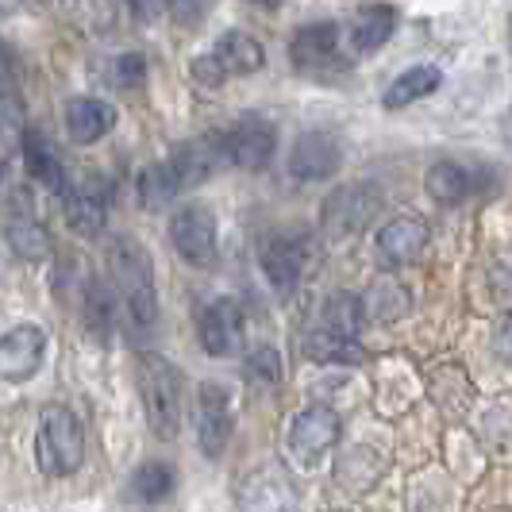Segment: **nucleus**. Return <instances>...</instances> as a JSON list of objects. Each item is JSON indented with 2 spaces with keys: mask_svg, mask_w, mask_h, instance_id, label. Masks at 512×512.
Listing matches in <instances>:
<instances>
[{
  "mask_svg": "<svg viewBox=\"0 0 512 512\" xmlns=\"http://www.w3.org/2000/svg\"><path fill=\"white\" fill-rule=\"evenodd\" d=\"M8 243H12V251L20 258H27V262H35V258H43L51 251L47 228H43L31 212H24V208H16V216L8 220Z\"/></svg>",
  "mask_w": 512,
  "mask_h": 512,
  "instance_id": "bb28decb",
  "label": "nucleus"
},
{
  "mask_svg": "<svg viewBox=\"0 0 512 512\" xmlns=\"http://www.w3.org/2000/svg\"><path fill=\"white\" fill-rule=\"evenodd\" d=\"M393 31H397V12L389 4H374V8L359 12V20L351 27V43L359 54H374L393 39Z\"/></svg>",
  "mask_w": 512,
  "mask_h": 512,
  "instance_id": "5701e85b",
  "label": "nucleus"
},
{
  "mask_svg": "<svg viewBox=\"0 0 512 512\" xmlns=\"http://www.w3.org/2000/svg\"><path fill=\"white\" fill-rule=\"evenodd\" d=\"M85 328L97 335V339H112L120 332V301H116V289L101 278L85 285Z\"/></svg>",
  "mask_w": 512,
  "mask_h": 512,
  "instance_id": "412c9836",
  "label": "nucleus"
},
{
  "mask_svg": "<svg viewBox=\"0 0 512 512\" xmlns=\"http://www.w3.org/2000/svg\"><path fill=\"white\" fill-rule=\"evenodd\" d=\"M335 439H339V416H335V409H328V405H308L305 412L293 416L289 451L305 462V466L324 459L335 447Z\"/></svg>",
  "mask_w": 512,
  "mask_h": 512,
  "instance_id": "ddd939ff",
  "label": "nucleus"
},
{
  "mask_svg": "<svg viewBox=\"0 0 512 512\" xmlns=\"http://www.w3.org/2000/svg\"><path fill=\"white\" fill-rule=\"evenodd\" d=\"M258 262H262L266 282L278 293H293L312 266V239L305 231H274L270 239H262Z\"/></svg>",
  "mask_w": 512,
  "mask_h": 512,
  "instance_id": "39448f33",
  "label": "nucleus"
},
{
  "mask_svg": "<svg viewBox=\"0 0 512 512\" xmlns=\"http://www.w3.org/2000/svg\"><path fill=\"white\" fill-rule=\"evenodd\" d=\"M139 393L143 409L151 420L154 436L174 439L181 428V374L178 366L162 355H143L139 359Z\"/></svg>",
  "mask_w": 512,
  "mask_h": 512,
  "instance_id": "7ed1b4c3",
  "label": "nucleus"
},
{
  "mask_svg": "<svg viewBox=\"0 0 512 512\" xmlns=\"http://www.w3.org/2000/svg\"><path fill=\"white\" fill-rule=\"evenodd\" d=\"M35 459L47 478H66L85 462V428L66 405H47L35 432Z\"/></svg>",
  "mask_w": 512,
  "mask_h": 512,
  "instance_id": "f03ea898",
  "label": "nucleus"
},
{
  "mask_svg": "<svg viewBox=\"0 0 512 512\" xmlns=\"http://www.w3.org/2000/svg\"><path fill=\"white\" fill-rule=\"evenodd\" d=\"M231 428H235V405H231V393L224 385L205 382L201 393H197V443L208 459L224 455L231 439Z\"/></svg>",
  "mask_w": 512,
  "mask_h": 512,
  "instance_id": "9b49d317",
  "label": "nucleus"
},
{
  "mask_svg": "<svg viewBox=\"0 0 512 512\" xmlns=\"http://www.w3.org/2000/svg\"><path fill=\"white\" fill-rule=\"evenodd\" d=\"M108 270H112V289L120 301V328L131 343H147L158 328V293H154L151 255L131 239H116L108 247Z\"/></svg>",
  "mask_w": 512,
  "mask_h": 512,
  "instance_id": "f257e3e1",
  "label": "nucleus"
},
{
  "mask_svg": "<svg viewBox=\"0 0 512 512\" xmlns=\"http://www.w3.org/2000/svg\"><path fill=\"white\" fill-rule=\"evenodd\" d=\"M424 185H428V193L436 197L439 205H455V201H462L474 189V174L466 166H459V162H436L428 170Z\"/></svg>",
  "mask_w": 512,
  "mask_h": 512,
  "instance_id": "cd10ccee",
  "label": "nucleus"
},
{
  "mask_svg": "<svg viewBox=\"0 0 512 512\" xmlns=\"http://www.w3.org/2000/svg\"><path fill=\"white\" fill-rule=\"evenodd\" d=\"M12 81H16V62H12V54L0 47V93H8Z\"/></svg>",
  "mask_w": 512,
  "mask_h": 512,
  "instance_id": "72a5a7b5",
  "label": "nucleus"
},
{
  "mask_svg": "<svg viewBox=\"0 0 512 512\" xmlns=\"http://www.w3.org/2000/svg\"><path fill=\"white\" fill-rule=\"evenodd\" d=\"M262 62H266V51H262V43H258L255 35H247V31H228L212 51L193 58V77H197L205 89H220L228 77L262 70Z\"/></svg>",
  "mask_w": 512,
  "mask_h": 512,
  "instance_id": "20e7f679",
  "label": "nucleus"
},
{
  "mask_svg": "<svg viewBox=\"0 0 512 512\" xmlns=\"http://www.w3.org/2000/svg\"><path fill=\"white\" fill-rule=\"evenodd\" d=\"M131 16L135 20H158V16H166V4H131Z\"/></svg>",
  "mask_w": 512,
  "mask_h": 512,
  "instance_id": "f704fd0d",
  "label": "nucleus"
},
{
  "mask_svg": "<svg viewBox=\"0 0 512 512\" xmlns=\"http://www.w3.org/2000/svg\"><path fill=\"white\" fill-rule=\"evenodd\" d=\"M178 489V474L170 462H143L128 478V497L139 505H158Z\"/></svg>",
  "mask_w": 512,
  "mask_h": 512,
  "instance_id": "4be33fe9",
  "label": "nucleus"
},
{
  "mask_svg": "<svg viewBox=\"0 0 512 512\" xmlns=\"http://www.w3.org/2000/svg\"><path fill=\"white\" fill-rule=\"evenodd\" d=\"M243 332H247V316L243 305L231 301V297H216L197 312V335H201V347L216 359H231L243 351Z\"/></svg>",
  "mask_w": 512,
  "mask_h": 512,
  "instance_id": "6e6552de",
  "label": "nucleus"
},
{
  "mask_svg": "<svg viewBox=\"0 0 512 512\" xmlns=\"http://www.w3.org/2000/svg\"><path fill=\"white\" fill-rule=\"evenodd\" d=\"M166 12H174L181 24H201V20L208 16L205 4H174V8H166Z\"/></svg>",
  "mask_w": 512,
  "mask_h": 512,
  "instance_id": "473e14b6",
  "label": "nucleus"
},
{
  "mask_svg": "<svg viewBox=\"0 0 512 512\" xmlns=\"http://www.w3.org/2000/svg\"><path fill=\"white\" fill-rule=\"evenodd\" d=\"M320 332L335 335V339H351V343H359V332H362V301L355 293H335L328 297V305L320 312V324H316Z\"/></svg>",
  "mask_w": 512,
  "mask_h": 512,
  "instance_id": "393cba45",
  "label": "nucleus"
},
{
  "mask_svg": "<svg viewBox=\"0 0 512 512\" xmlns=\"http://www.w3.org/2000/svg\"><path fill=\"white\" fill-rule=\"evenodd\" d=\"M178 193H181V178H178V170H174L170 158L154 162V166H147V170L139 174V205L143 208L170 205Z\"/></svg>",
  "mask_w": 512,
  "mask_h": 512,
  "instance_id": "a878e982",
  "label": "nucleus"
},
{
  "mask_svg": "<svg viewBox=\"0 0 512 512\" xmlns=\"http://www.w3.org/2000/svg\"><path fill=\"white\" fill-rule=\"evenodd\" d=\"M20 151H24V166H27V174H31V178L43 181V185H47L51 193H58V197L70 189L66 166H62V158H58V151L47 143V135H43V131H24Z\"/></svg>",
  "mask_w": 512,
  "mask_h": 512,
  "instance_id": "6ab92c4d",
  "label": "nucleus"
},
{
  "mask_svg": "<svg viewBox=\"0 0 512 512\" xmlns=\"http://www.w3.org/2000/svg\"><path fill=\"white\" fill-rule=\"evenodd\" d=\"M112 128H116V108L101 97H77L66 104V135L81 147L104 139Z\"/></svg>",
  "mask_w": 512,
  "mask_h": 512,
  "instance_id": "f3484780",
  "label": "nucleus"
},
{
  "mask_svg": "<svg viewBox=\"0 0 512 512\" xmlns=\"http://www.w3.org/2000/svg\"><path fill=\"white\" fill-rule=\"evenodd\" d=\"M220 151L228 166L239 170H266L278 151V131L262 116H243L228 135H220Z\"/></svg>",
  "mask_w": 512,
  "mask_h": 512,
  "instance_id": "0eeeda50",
  "label": "nucleus"
},
{
  "mask_svg": "<svg viewBox=\"0 0 512 512\" xmlns=\"http://www.w3.org/2000/svg\"><path fill=\"white\" fill-rule=\"evenodd\" d=\"M339 162H343V151H339L335 135L305 131L289 151V174L297 181H324L339 170Z\"/></svg>",
  "mask_w": 512,
  "mask_h": 512,
  "instance_id": "2eb2a0df",
  "label": "nucleus"
},
{
  "mask_svg": "<svg viewBox=\"0 0 512 512\" xmlns=\"http://www.w3.org/2000/svg\"><path fill=\"white\" fill-rule=\"evenodd\" d=\"M374 247H378L382 266L401 270V266H409V262H416V258L424 255V247H428V224L416 220V216H397V220H389L378 231Z\"/></svg>",
  "mask_w": 512,
  "mask_h": 512,
  "instance_id": "dca6fc26",
  "label": "nucleus"
},
{
  "mask_svg": "<svg viewBox=\"0 0 512 512\" xmlns=\"http://www.w3.org/2000/svg\"><path fill=\"white\" fill-rule=\"evenodd\" d=\"M439 81H443V74H439L436 66H412V70H405V74L385 89L382 104L385 108H409V104L432 97L439 89Z\"/></svg>",
  "mask_w": 512,
  "mask_h": 512,
  "instance_id": "b1692460",
  "label": "nucleus"
},
{
  "mask_svg": "<svg viewBox=\"0 0 512 512\" xmlns=\"http://www.w3.org/2000/svg\"><path fill=\"white\" fill-rule=\"evenodd\" d=\"M216 235H220L216 231V216L201 205L181 208V212H174V220H170V243L193 266H208L216 258Z\"/></svg>",
  "mask_w": 512,
  "mask_h": 512,
  "instance_id": "f8f14e48",
  "label": "nucleus"
},
{
  "mask_svg": "<svg viewBox=\"0 0 512 512\" xmlns=\"http://www.w3.org/2000/svg\"><path fill=\"white\" fill-rule=\"evenodd\" d=\"M62 212H66V224L81 239L101 235L108 224V212H112V185L97 174L85 181H70V189L62 193Z\"/></svg>",
  "mask_w": 512,
  "mask_h": 512,
  "instance_id": "1a4fd4ad",
  "label": "nucleus"
},
{
  "mask_svg": "<svg viewBox=\"0 0 512 512\" xmlns=\"http://www.w3.org/2000/svg\"><path fill=\"white\" fill-rule=\"evenodd\" d=\"M27 108L16 93H0V158L24 139Z\"/></svg>",
  "mask_w": 512,
  "mask_h": 512,
  "instance_id": "c756f323",
  "label": "nucleus"
},
{
  "mask_svg": "<svg viewBox=\"0 0 512 512\" xmlns=\"http://www.w3.org/2000/svg\"><path fill=\"white\" fill-rule=\"evenodd\" d=\"M382 208V189L374 181H351L339 185L320 208V228L328 239H347L370 224V216Z\"/></svg>",
  "mask_w": 512,
  "mask_h": 512,
  "instance_id": "423d86ee",
  "label": "nucleus"
},
{
  "mask_svg": "<svg viewBox=\"0 0 512 512\" xmlns=\"http://www.w3.org/2000/svg\"><path fill=\"white\" fill-rule=\"evenodd\" d=\"M108 77H112V85H120V89H139V85L147 81V58L139 51L120 54V58H112Z\"/></svg>",
  "mask_w": 512,
  "mask_h": 512,
  "instance_id": "2f4dec72",
  "label": "nucleus"
},
{
  "mask_svg": "<svg viewBox=\"0 0 512 512\" xmlns=\"http://www.w3.org/2000/svg\"><path fill=\"white\" fill-rule=\"evenodd\" d=\"M170 162H174V170H178L181 178V189H193V185H201L208 181L220 166H224V151H220V135H205V139H193V143H185L178 151L170 154Z\"/></svg>",
  "mask_w": 512,
  "mask_h": 512,
  "instance_id": "a211bd4d",
  "label": "nucleus"
},
{
  "mask_svg": "<svg viewBox=\"0 0 512 512\" xmlns=\"http://www.w3.org/2000/svg\"><path fill=\"white\" fill-rule=\"evenodd\" d=\"M243 366H247V378H251L255 385H278L282 382V355H278L274 347H255Z\"/></svg>",
  "mask_w": 512,
  "mask_h": 512,
  "instance_id": "7c9ffc66",
  "label": "nucleus"
},
{
  "mask_svg": "<svg viewBox=\"0 0 512 512\" xmlns=\"http://www.w3.org/2000/svg\"><path fill=\"white\" fill-rule=\"evenodd\" d=\"M47 355V332L39 324H20L8 335H0V378L27 382Z\"/></svg>",
  "mask_w": 512,
  "mask_h": 512,
  "instance_id": "4468645a",
  "label": "nucleus"
},
{
  "mask_svg": "<svg viewBox=\"0 0 512 512\" xmlns=\"http://www.w3.org/2000/svg\"><path fill=\"white\" fill-rule=\"evenodd\" d=\"M293 505H297V489L278 462L258 466L239 482V509L243 512H293Z\"/></svg>",
  "mask_w": 512,
  "mask_h": 512,
  "instance_id": "9d476101",
  "label": "nucleus"
},
{
  "mask_svg": "<svg viewBox=\"0 0 512 512\" xmlns=\"http://www.w3.org/2000/svg\"><path fill=\"white\" fill-rule=\"evenodd\" d=\"M305 355L316 362H359L362 359V347L359 343H351V339H335V335L320 332V328H312V332L305 335Z\"/></svg>",
  "mask_w": 512,
  "mask_h": 512,
  "instance_id": "c85d7f7f",
  "label": "nucleus"
},
{
  "mask_svg": "<svg viewBox=\"0 0 512 512\" xmlns=\"http://www.w3.org/2000/svg\"><path fill=\"white\" fill-rule=\"evenodd\" d=\"M335 51H339V24H332V20L297 27V35L289 39L293 66H324L335 58Z\"/></svg>",
  "mask_w": 512,
  "mask_h": 512,
  "instance_id": "aec40b11",
  "label": "nucleus"
}]
</instances>
